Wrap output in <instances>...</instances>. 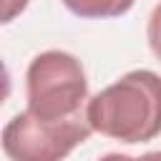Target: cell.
<instances>
[{"mask_svg": "<svg viewBox=\"0 0 161 161\" xmlns=\"http://www.w3.org/2000/svg\"><path fill=\"white\" fill-rule=\"evenodd\" d=\"M96 133L118 143H146L161 133V75L146 68L128 70L86 103Z\"/></svg>", "mask_w": 161, "mask_h": 161, "instance_id": "cell-1", "label": "cell"}, {"mask_svg": "<svg viewBox=\"0 0 161 161\" xmlns=\"http://www.w3.org/2000/svg\"><path fill=\"white\" fill-rule=\"evenodd\" d=\"M28 111L40 118L60 121L86 111L88 78L80 60L65 50L38 53L25 70Z\"/></svg>", "mask_w": 161, "mask_h": 161, "instance_id": "cell-2", "label": "cell"}, {"mask_svg": "<svg viewBox=\"0 0 161 161\" xmlns=\"http://www.w3.org/2000/svg\"><path fill=\"white\" fill-rule=\"evenodd\" d=\"M93 133L86 111L73 118H40L33 111L15 113L3 128V151L13 161H58Z\"/></svg>", "mask_w": 161, "mask_h": 161, "instance_id": "cell-3", "label": "cell"}, {"mask_svg": "<svg viewBox=\"0 0 161 161\" xmlns=\"http://www.w3.org/2000/svg\"><path fill=\"white\" fill-rule=\"evenodd\" d=\"M73 15L86 20H103V18H121L126 15L136 0H60Z\"/></svg>", "mask_w": 161, "mask_h": 161, "instance_id": "cell-4", "label": "cell"}, {"mask_svg": "<svg viewBox=\"0 0 161 161\" xmlns=\"http://www.w3.org/2000/svg\"><path fill=\"white\" fill-rule=\"evenodd\" d=\"M146 40H148V48L151 53L161 60V3L151 10L148 15V23H146Z\"/></svg>", "mask_w": 161, "mask_h": 161, "instance_id": "cell-5", "label": "cell"}, {"mask_svg": "<svg viewBox=\"0 0 161 161\" xmlns=\"http://www.w3.org/2000/svg\"><path fill=\"white\" fill-rule=\"evenodd\" d=\"M25 8L28 0H3V23H13Z\"/></svg>", "mask_w": 161, "mask_h": 161, "instance_id": "cell-6", "label": "cell"}]
</instances>
